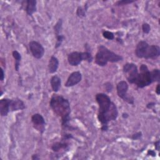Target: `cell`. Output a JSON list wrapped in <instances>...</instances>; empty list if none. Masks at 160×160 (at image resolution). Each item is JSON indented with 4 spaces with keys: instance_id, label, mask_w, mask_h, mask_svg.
Instances as JSON below:
<instances>
[{
    "instance_id": "obj_11",
    "label": "cell",
    "mask_w": 160,
    "mask_h": 160,
    "mask_svg": "<svg viewBox=\"0 0 160 160\" xmlns=\"http://www.w3.org/2000/svg\"><path fill=\"white\" fill-rule=\"evenodd\" d=\"M82 79L81 73L79 71H75L72 72L68 77L64 86L66 87H72L78 84Z\"/></svg>"
},
{
    "instance_id": "obj_16",
    "label": "cell",
    "mask_w": 160,
    "mask_h": 160,
    "mask_svg": "<svg viewBox=\"0 0 160 160\" xmlns=\"http://www.w3.org/2000/svg\"><path fill=\"white\" fill-rule=\"evenodd\" d=\"M61 81L58 76H53L51 79V85L53 91L58 92L60 88Z\"/></svg>"
},
{
    "instance_id": "obj_17",
    "label": "cell",
    "mask_w": 160,
    "mask_h": 160,
    "mask_svg": "<svg viewBox=\"0 0 160 160\" xmlns=\"http://www.w3.org/2000/svg\"><path fill=\"white\" fill-rule=\"evenodd\" d=\"M68 147V144L66 142H55L52 146V149L54 152H58L61 149H66Z\"/></svg>"
},
{
    "instance_id": "obj_8",
    "label": "cell",
    "mask_w": 160,
    "mask_h": 160,
    "mask_svg": "<svg viewBox=\"0 0 160 160\" xmlns=\"http://www.w3.org/2000/svg\"><path fill=\"white\" fill-rule=\"evenodd\" d=\"M122 69L128 82L131 84H134L138 74V70L136 64L126 63L124 65Z\"/></svg>"
},
{
    "instance_id": "obj_14",
    "label": "cell",
    "mask_w": 160,
    "mask_h": 160,
    "mask_svg": "<svg viewBox=\"0 0 160 160\" xmlns=\"http://www.w3.org/2000/svg\"><path fill=\"white\" fill-rule=\"evenodd\" d=\"M24 108H25V104L22 100L18 98L11 99L10 111H14L24 109Z\"/></svg>"
},
{
    "instance_id": "obj_10",
    "label": "cell",
    "mask_w": 160,
    "mask_h": 160,
    "mask_svg": "<svg viewBox=\"0 0 160 160\" xmlns=\"http://www.w3.org/2000/svg\"><path fill=\"white\" fill-rule=\"evenodd\" d=\"M31 121L33 123L34 128L38 131L42 132L44 131L45 121L44 118L40 114H34L31 117Z\"/></svg>"
},
{
    "instance_id": "obj_21",
    "label": "cell",
    "mask_w": 160,
    "mask_h": 160,
    "mask_svg": "<svg viewBox=\"0 0 160 160\" xmlns=\"http://www.w3.org/2000/svg\"><path fill=\"white\" fill-rule=\"evenodd\" d=\"M102 35L104 36V38L109 39V40H112L114 38V34L110 31H104L102 32Z\"/></svg>"
},
{
    "instance_id": "obj_2",
    "label": "cell",
    "mask_w": 160,
    "mask_h": 160,
    "mask_svg": "<svg viewBox=\"0 0 160 160\" xmlns=\"http://www.w3.org/2000/svg\"><path fill=\"white\" fill-rule=\"evenodd\" d=\"M49 105L54 112L61 117L62 126H67L71 113L70 104L67 99L59 94H53L51 98Z\"/></svg>"
},
{
    "instance_id": "obj_20",
    "label": "cell",
    "mask_w": 160,
    "mask_h": 160,
    "mask_svg": "<svg viewBox=\"0 0 160 160\" xmlns=\"http://www.w3.org/2000/svg\"><path fill=\"white\" fill-rule=\"evenodd\" d=\"M61 28H62V20L61 19H59L58 22L56 24V25H55V26L54 28L55 33L56 34V36L60 35L59 33H60Z\"/></svg>"
},
{
    "instance_id": "obj_27",
    "label": "cell",
    "mask_w": 160,
    "mask_h": 160,
    "mask_svg": "<svg viewBox=\"0 0 160 160\" xmlns=\"http://www.w3.org/2000/svg\"><path fill=\"white\" fill-rule=\"evenodd\" d=\"M148 154H150L152 156H156V152L152 150H149L148 152Z\"/></svg>"
},
{
    "instance_id": "obj_23",
    "label": "cell",
    "mask_w": 160,
    "mask_h": 160,
    "mask_svg": "<svg viewBox=\"0 0 160 160\" xmlns=\"http://www.w3.org/2000/svg\"><path fill=\"white\" fill-rule=\"evenodd\" d=\"M134 1H118L116 2V6H123V5L131 4Z\"/></svg>"
},
{
    "instance_id": "obj_6",
    "label": "cell",
    "mask_w": 160,
    "mask_h": 160,
    "mask_svg": "<svg viewBox=\"0 0 160 160\" xmlns=\"http://www.w3.org/2000/svg\"><path fill=\"white\" fill-rule=\"evenodd\" d=\"M92 60V56L89 52H72L70 53L68 56V61L70 65L75 66L79 65L81 61H86L88 62H91Z\"/></svg>"
},
{
    "instance_id": "obj_3",
    "label": "cell",
    "mask_w": 160,
    "mask_h": 160,
    "mask_svg": "<svg viewBox=\"0 0 160 160\" xmlns=\"http://www.w3.org/2000/svg\"><path fill=\"white\" fill-rule=\"evenodd\" d=\"M122 60V57L110 51L106 46L100 45L95 56V63L100 66H104L108 62H116Z\"/></svg>"
},
{
    "instance_id": "obj_4",
    "label": "cell",
    "mask_w": 160,
    "mask_h": 160,
    "mask_svg": "<svg viewBox=\"0 0 160 160\" xmlns=\"http://www.w3.org/2000/svg\"><path fill=\"white\" fill-rule=\"evenodd\" d=\"M136 55L139 58L156 59L160 55V48L157 45H149L147 42L141 41L136 46Z\"/></svg>"
},
{
    "instance_id": "obj_22",
    "label": "cell",
    "mask_w": 160,
    "mask_h": 160,
    "mask_svg": "<svg viewBox=\"0 0 160 160\" xmlns=\"http://www.w3.org/2000/svg\"><path fill=\"white\" fill-rule=\"evenodd\" d=\"M142 29L143 32L145 34H148L151 29L150 26L148 23H144L142 26Z\"/></svg>"
},
{
    "instance_id": "obj_1",
    "label": "cell",
    "mask_w": 160,
    "mask_h": 160,
    "mask_svg": "<svg viewBox=\"0 0 160 160\" xmlns=\"http://www.w3.org/2000/svg\"><path fill=\"white\" fill-rule=\"evenodd\" d=\"M96 100L99 104L98 118L102 124V131L108 130V123L110 121L115 120L118 115L116 104L112 102L110 98L104 93H98L96 96Z\"/></svg>"
},
{
    "instance_id": "obj_15",
    "label": "cell",
    "mask_w": 160,
    "mask_h": 160,
    "mask_svg": "<svg viewBox=\"0 0 160 160\" xmlns=\"http://www.w3.org/2000/svg\"><path fill=\"white\" fill-rule=\"evenodd\" d=\"M59 66V61L57 58L55 56H51L49 61L48 64V69L49 73H54L55 72Z\"/></svg>"
},
{
    "instance_id": "obj_30",
    "label": "cell",
    "mask_w": 160,
    "mask_h": 160,
    "mask_svg": "<svg viewBox=\"0 0 160 160\" xmlns=\"http://www.w3.org/2000/svg\"><path fill=\"white\" fill-rule=\"evenodd\" d=\"M32 159H39V157H38V155L36 154H34L32 156Z\"/></svg>"
},
{
    "instance_id": "obj_19",
    "label": "cell",
    "mask_w": 160,
    "mask_h": 160,
    "mask_svg": "<svg viewBox=\"0 0 160 160\" xmlns=\"http://www.w3.org/2000/svg\"><path fill=\"white\" fill-rule=\"evenodd\" d=\"M151 74H152V79L153 81H159L160 79V71L159 69H153L151 71Z\"/></svg>"
},
{
    "instance_id": "obj_13",
    "label": "cell",
    "mask_w": 160,
    "mask_h": 160,
    "mask_svg": "<svg viewBox=\"0 0 160 160\" xmlns=\"http://www.w3.org/2000/svg\"><path fill=\"white\" fill-rule=\"evenodd\" d=\"M11 101L9 99H2L0 101V113L1 116H7L10 111Z\"/></svg>"
},
{
    "instance_id": "obj_9",
    "label": "cell",
    "mask_w": 160,
    "mask_h": 160,
    "mask_svg": "<svg viewBox=\"0 0 160 160\" xmlns=\"http://www.w3.org/2000/svg\"><path fill=\"white\" fill-rule=\"evenodd\" d=\"M32 55L36 59H41L44 54V49L42 46L37 41H32L29 44Z\"/></svg>"
},
{
    "instance_id": "obj_5",
    "label": "cell",
    "mask_w": 160,
    "mask_h": 160,
    "mask_svg": "<svg viewBox=\"0 0 160 160\" xmlns=\"http://www.w3.org/2000/svg\"><path fill=\"white\" fill-rule=\"evenodd\" d=\"M139 69L140 72H138L137 75L134 82V84L139 88H142L150 85L154 82L151 72L149 71L148 67L145 64H141Z\"/></svg>"
},
{
    "instance_id": "obj_28",
    "label": "cell",
    "mask_w": 160,
    "mask_h": 160,
    "mask_svg": "<svg viewBox=\"0 0 160 160\" xmlns=\"http://www.w3.org/2000/svg\"><path fill=\"white\" fill-rule=\"evenodd\" d=\"M154 146H155V148L156 149V150L159 151V141H156V142L154 143Z\"/></svg>"
},
{
    "instance_id": "obj_25",
    "label": "cell",
    "mask_w": 160,
    "mask_h": 160,
    "mask_svg": "<svg viewBox=\"0 0 160 160\" xmlns=\"http://www.w3.org/2000/svg\"><path fill=\"white\" fill-rule=\"evenodd\" d=\"M141 137V132H137V133L133 134L131 138L133 139H139Z\"/></svg>"
},
{
    "instance_id": "obj_24",
    "label": "cell",
    "mask_w": 160,
    "mask_h": 160,
    "mask_svg": "<svg viewBox=\"0 0 160 160\" xmlns=\"http://www.w3.org/2000/svg\"><path fill=\"white\" fill-rule=\"evenodd\" d=\"M77 14L79 17L84 16V10L81 8L79 7L78 9V11H77Z\"/></svg>"
},
{
    "instance_id": "obj_18",
    "label": "cell",
    "mask_w": 160,
    "mask_h": 160,
    "mask_svg": "<svg viewBox=\"0 0 160 160\" xmlns=\"http://www.w3.org/2000/svg\"><path fill=\"white\" fill-rule=\"evenodd\" d=\"M12 56L15 59V69L18 71L19 70L20 61L21 59V56L17 51H12Z\"/></svg>"
},
{
    "instance_id": "obj_26",
    "label": "cell",
    "mask_w": 160,
    "mask_h": 160,
    "mask_svg": "<svg viewBox=\"0 0 160 160\" xmlns=\"http://www.w3.org/2000/svg\"><path fill=\"white\" fill-rule=\"evenodd\" d=\"M1 81H3L4 79V71H3V69L1 68Z\"/></svg>"
},
{
    "instance_id": "obj_12",
    "label": "cell",
    "mask_w": 160,
    "mask_h": 160,
    "mask_svg": "<svg viewBox=\"0 0 160 160\" xmlns=\"http://www.w3.org/2000/svg\"><path fill=\"white\" fill-rule=\"evenodd\" d=\"M36 1L34 0H28L24 1L22 2V5L24 6V9L26 13L31 16L36 11Z\"/></svg>"
},
{
    "instance_id": "obj_7",
    "label": "cell",
    "mask_w": 160,
    "mask_h": 160,
    "mask_svg": "<svg viewBox=\"0 0 160 160\" xmlns=\"http://www.w3.org/2000/svg\"><path fill=\"white\" fill-rule=\"evenodd\" d=\"M117 93L119 98L122 99L124 101H126L129 104H134V98L132 96H129L128 94V84L125 81H121L119 82L116 86Z\"/></svg>"
},
{
    "instance_id": "obj_29",
    "label": "cell",
    "mask_w": 160,
    "mask_h": 160,
    "mask_svg": "<svg viewBox=\"0 0 160 160\" xmlns=\"http://www.w3.org/2000/svg\"><path fill=\"white\" fill-rule=\"evenodd\" d=\"M156 92L157 93V94H160V90H159V84L157 85V87H156Z\"/></svg>"
}]
</instances>
